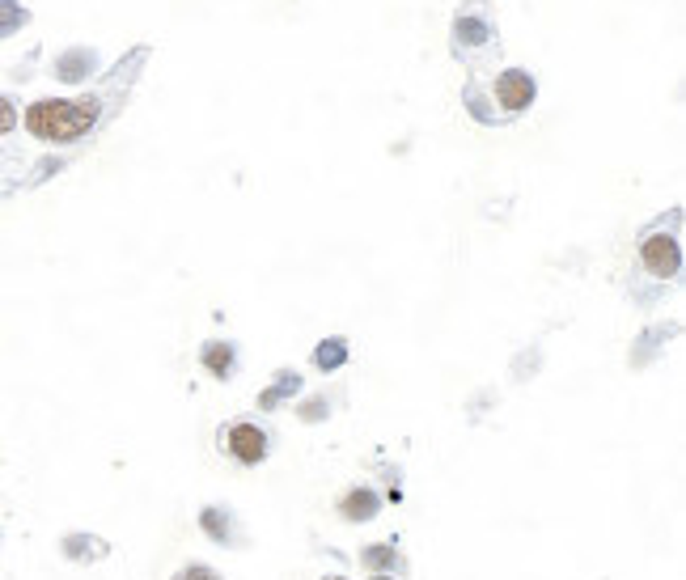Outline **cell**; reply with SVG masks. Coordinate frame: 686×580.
Listing matches in <instances>:
<instances>
[{
	"mask_svg": "<svg viewBox=\"0 0 686 580\" xmlns=\"http://www.w3.org/2000/svg\"><path fill=\"white\" fill-rule=\"evenodd\" d=\"M98 119V102H64V98H47V102H34L26 111V128L39 136V140H51V144H72L81 140Z\"/></svg>",
	"mask_w": 686,
	"mask_h": 580,
	"instance_id": "1",
	"label": "cell"
},
{
	"mask_svg": "<svg viewBox=\"0 0 686 580\" xmlns=\"http://www.w3.org/2000/svg\"><path fill=\"white\" fill-rule=\"evenodd\" d=\"M221 449L229 453L233 462H242V466H259L267 458V432L259 424H229L221 432Z\"/></svg>",
	"mask_w": 686,
	"mask_h": 580,
	"instance_id": "2",
	"label": "cell"
},
{
	"mask_svg": "<svg viewBox=\"0 0 686 580\" xmlns=\"http://www.w3.org/2000/svg\"><path fill=\"white\" fill-rule=\"evenodd\" d=\"M640 263L648 267V276L674 280L678 267H682V250H678V242L670 238V233H648V238L640 242Z\"/></svg>",
	"mask_w": 686,
	"mask_h": 580,
	"instance_id": "3",
	"label": "cell"
},
{
	"mask_svg": "<svg viewBox=\"0 0 686 580\" xmlns=\"http://www.w3.org/2000/svg\"><path fill=\"white\" fill-rule=\"evenodd\" d=\"M496 94H500V102L509 106V111H526V106L534 102V77H530V72H521V68H509L496 81Z\"/></svg>",
	"mask_w": 686,
	"mask_h": 580,
	"instance_id": "4",
	"label": "cell"
},
{
	"mask_svg": "<svg viewBox=\"0 0 686 580\" xmlns=\"http://www.w3.org/2000/svg\"><path fill=\"white\" fill-rule=\"evenodd\" d=\"M339 513L348 521H369L377 513V492H369V487H356V492H348L339 500Z\"/></svg>",
	"mask_w": 686,
	"mask_h": 580,
	"instance_id": "5",
	"label": "cell"
},
{
	"mask_svg": "<svg viewBox=\"0 0 686 580\" xmlns=\"http://www.w3.org/2000/svg\"><path fill=\"white\" fill-rule=\"evenodd\" d=\"M454 34H458V43H466V47H479V43H487V39H492V26H487V17H475L471 9H466V13H458V26H454Z\"/></svg>",
	"mask_w": 686,
	"mask_h": 580,
	"instance_id": "6",
	"label": "cell"
},
{
	"mask_svg": "<svg viewBox=\"0 0 686 580\" xmlns=\"http://www.w3.org/2000/svg\"><path fill=\"white\" fill-rule=\"evenodd\" d=\"M98 60H94V51H68V56H60V64H56V72L64 81H81L89 68H94Z\"/></svg>",
	"mask_w": 686,
	"mask_h": 580,
	"instance_id": "7",
	"label": "cell"
},
{
	"mask_svg": "<svg viewBox=\"0 0 686 580\" xmlns=\"http://www.w3.org/2000/svg\"><path fill=\"white\" fill-rule=\"evenodd\" d=\"M204 365H208L216 377H229L233 365H238V356H233L229 343H208V348H204Z\"/></svg>",
	"mask_w": 686,
	"mask_h": 580,
	"instance_id": "8",
	"label": "cell"
},
{
	"mask_svg": "<svg viewBox=\"0 0 686 580\" xmlns=\"http://www.w3.org/2000/svg\"><path fill=\"white\" fill-rule=\"evenodd\" d=\"M343 360H348V343H343V339H327V343H322V348L314 352V365H318V369H339Z\"/></svg>",
	"mask_w": 686,
	"mask_h": 580,
	"instance_id": "9",
	"label": "cell"
},
{
	"mask_svg": "<svg viewBox=\"0 0 686 580\" xmlns=\"http://www.w3.org/2000/svg\"><path fill=\"white\" fill-rule=\"evenodd\" d=\"M17 26H26V9L17 5V0H0V39L13 34Z\"/></svg>",
	"mask_w": 686,
	"mask_h": 580,
	"instance_id": "10",
	"label": "cell"
},
{
	"mask_svg": "<svg viewBox=\"0 0 686 580\" xmlns=\"http://www.w3.org/2000/svg\"><path fill=\"white\" fill-rule=\"evenodd\" d=\"M288 390H297V373H280V386H276V390H267V394L259 398V407H276Z\"/></svg>",
	"mask_w": 686,
	"mask_h": 580,
	"instance_id": "11",
	"label": "cell"
},
{
	"mask_svg": "<svg viewBox=\"0 0 686 580\" xmlns=\"http://www.w3.org/2000/svg\"><path fill=\"white\" fill-rule=\"evenodd\" d=\"M360 559H365L369 568H394V547H386V542H377V547H369Z\"/></svg>",
	"mask_w": 686,
	"mask_h": 580,
	"instance_id": "12",
	"label": "cell"
},
{
	"mask_svg": "<svg viewBox=\"0 0 686 580\" xmlns=\"http://www.w3.org/2000/svg\"><path fill=\"white\" fill-rule=\"evenodd\" d=\"M174 580H221V576H216L212 568H204V564H191V568H183V572H178Z\"/></svg>",
	"mask_w": 686,
	"mask_h": 580,
	"instance_id": "13",
	"label": "cell"
},
{
	"mask_svg": "<svg viewBox=\"0 0 686 580\" xmlns=\"http://www.w3.org/2000/svg\"><path fill=\"white\" fill-rule=\"evenodd\" d=\"M13 123H17L13 102H9V98H0V136H5V132H13Z\"/></svg>",
	"mask_w": 686,
	"mask_h": 580,
	"instance_id": "14",
	"label": "cell"
},
{
	"mask_svg": "<svg viewBox=\"0 0 686 580\" xmlns=\"http://www.w3.org/2000/svg\"><path fill=\"white\" fill-rule=\"evenodd\" d=\"M373 580H394V576H386V572H377V576H373Z\"/></svg>",
	"mask_w": 686,
	"mask_h": 580,
	"instance_id": "15",
	"label": "cell"
},
{
	"mask_svg": "<svg viewBox=\"0 0 686 580\" xmlns=\"http://www.w3.org/2000/svg\"><path fill=\"white\" fill-rule=\"evenodd\" d=\"M331 580H348V576H331Z\"/></svg>",
	"mask_w": 686,
	"mask_h": 580,
	"instance_id": "16",
	"label": "cell"
}]
</instances>
